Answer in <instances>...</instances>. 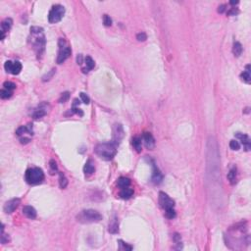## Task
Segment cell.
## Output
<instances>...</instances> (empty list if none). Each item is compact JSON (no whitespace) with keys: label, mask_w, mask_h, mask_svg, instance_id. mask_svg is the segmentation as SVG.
<instances>
[{"label":"cell","mask_w":251,"mask_h":251,"mask_svg":"<svg viewBox=\"0 0 251 251\" xmlns=\"http://www.w3.org/2000/svg\"><path fill=\"white\" fill-rule=\"evenodd\" d=\"M206 152V172L208 180L213 184H221V173H220V154L217 140L214 136H209L207 140Z\"/></svg>","instance_id":"obj_1"},{"label":"cell","mask_w":251,"mask_h":251,"mask_svg":"<svg viewBox=\"0 0 251 251\" xmlns=\"http://www.w3.org/2000/svg\"><path fill=\"white\" fill-rule=\"evenodd\" d=\"M96 155L104 160H112L117 153V144L114 142H103L99 143L94 148Z\"/></svg>","instance_id":"obj_2"},{"label":"cell","mask_w":251,"mask_h":251,"mask_svg":"<svg viewBox=\"0 0 251 251\" xmlns=\"http://www.w3.org/2000/svg\"><path fill=\"white\" fill-rule=\"evenodd\" d=\"M30 34H31V44L34 49L36 51L37 55H41L45 46V37L43 34V30L39 27H33L30 28Z\"/></svg>","instance_id":"obj_3"},{"label":"cell","mask_w":251,"mask_h":251,"mask_svg":"<svg viewBox=\"0 0 251 251\" xmlns=\"http://www.w3.org/2000/svg\"><path fill=\"white\" fill-rule=\"evenodd\" d=\"M102 219V216L99 212L92 210V209H87L81 211L80 214L77 216L78 222L83 223V224H89V223H96L99 222Z\"/></svg>","instance_id":"obj_4"},{"label":"cell","mask_w":251,"mask_h":251,"mask_svg":"<svg viewBox=\"0 0 251 251\" xmlns=\"http://www.w3.org/2000/svg\"><path fill=\"white\" fill-rule=\"evenodd\" d=\"M25 179L30 185H39L44 180V173L40 168H30L27 170Z\"/></svg>","instance_id":"obj_5"},{"label":"cell","mask_w":251,"mask_h":251,"mask_svg":"<svg viewBox=\"0 0 251 251\" xmlns=\"http://www.w3.org/2000/svg\"><path fill=\"white\" fill-rule=\"evenodd\" d=\"M65 15V8L62 5H54L48 14V21L50 24H56L62 20Z\"/></svg>","instance_id":"obj_6"},{"label":"cell","mask_w":251,"mask_h":251,"mask_svg":"<svg viewBox=\"0 0 251 251\" xmlns=\"http://www.w3.org/2000/svg\"><path fill=\"white\" fill-rule=\"evenodd\" d=\"M71 53H72L71 47L66 45V41L64 39H59V53L57 56L58 64H62L63 62H65L71 56Z\"/></svg>","instance_id":"obj_7"},{"label":"cell","mask_w":251,"mask_h":251,"mask_svg":"<svg viewBox=\"0 0 251 251\" xmlns=\"http://www.w3.org/2000/svg\"><path fill=\"white\" fill-rule=\"evenodd\" d=\"M159 204L164 210L174 208V206H175L174 200L171 199L168 194H166L165 192H162V191L159 193Z\"/></svg>","instance_id":"obj_8"},{"label":"cell","mask_w":251,"mask_h":251,"mask_svg":"<svg viewBox=\"0 0 251 251\" xmlns=\"http://www.w3.org/2000/svg\"><path fill=\"white\" fill-rule=\"evenodd\" d=\"M50 108V106L48 103L46 102H42L40 103V105L37 106V108H35L33 112V118L34 119H40L42 117H44L47 112H48V109Z\"/></svg>","instance_id":"obj_9"},{"label":"cell","mask_w":251,"mask_h":251,"mask_svg":"<svg viewBox=\"0 0 251 251\" xmlns=\"http://www.w3.org/2000/svg\"><path fill=\"white\" fill-rule=\"evenodd\" d=\"M123 137H124V129L122 125L116 124L114 128H113V142L118 145L123 139Z\"/></svg>","instance_id":"obj_10"},{"label":"cell","mask_w":251,"mask_h":251,"mask_svg":"<svg viewBox=\"0 0 251 251\" xmlns=\"http://www.w3.org/2000/svg\"><path fill=\"white\" fill-rule=\"evenodd\" d=\"M20 202H21L20 198H13V199L9 200V201H7L4 204V207H3L4 212L6 213V214H11V213H13L17 209V207L19 206Z\"/></svg>","instance_id":"obj_11"},{"label":"cell","mask_w":251,"mask_h":251,"mask_svg":"<svg viewBox=\"0 0 251 251\" xmlns=\"http://www.w3.org/2000/svg\"><path fill=\"white\" fill-rule=\"evenodd\" d=\"M142 139L144 141V144H145L146 148L148 149H153L155 146V139L153 135L150 133H144L142 135Z\"/></svg>","instance_id":"obj_12"},{"label":"cell","mask_w":251,"mask_h":251,"mask_svg":"<svg viewBox=\"0 0 251 251\" xmlns=\"http://www.w3.org/2000/svg\"><path fill=\"white\" fill-rule=\"evenodd\" d=\"M235 137L238 139H240L241 143L243 144L244 148H245L246 151L250 149V139H249V136L244 135V134H240V133H237L235 134Z\"/></svg>","instance_id":"obj_13"},{"label":"cell","mask_w":251,"mask_h":251,"mask_svg":"<svg viewBox=\"0 0 251 251\" xmlns=\"http://www.w3.org/2000/svg\"><path fill=\"white\" fill-rule=\"evenodd\" d=\"M23 214L26 216L27 218L29 219H35L36 217V211L34 207H31L30 205H27V206H24L23 208Z\"/></svg>","instance_id":"obj_14"},{"label":"cell","mask_w":251,"mask_h":251,"mask_svg":"<svg viewBox=\"0 0 251 251\" xmlns=\"http://www.w3.org/2000/svg\"><path fill=\"white\" fill-rule=\"evenodd\" d=\"M152 183L154 185H159L162 183L163 176L160 172V170L156 166H153V175H152Z\"/></svg>","instance_id":"obj_15"},{"label":"cell","mask_w":251,"mask_h":251,"mask_svg":"<svg viewBox=\"0 0 251 251\" xmlns=\"http://www.w3.org/2000/svg\"><path fill=\"white\" fill-rule=\"evenodd\" d=\"M108 230L110 231L111 234H117L119 231V222H118V219L116 217H114L111 222L109 223V229Z\"/></svg>","instance_id":"obj_16"},{"label":"cell","mask_w":251,"mask_h":251,"mask_svg":"<svg viewBox=\"0 0 251 251\" xmlns=\"http://www.w3.org/2000/svg\"><path fill=\"white\" fill-rule=\"evenodd\" d=\"M94 170H95V167H94V163L92 162V160H90V159L87 160L86 163H85V165H84V174L87 175V176H89V175H91L94 172Z\"/></svg>","instance_id":"obj_17"},{"label":"cell","mask_w":251,"mask_h":251,"mask_svg":"<svg viewBox=\"0 0 251 251\" xmlns=\"http://www.w3.org/2000/svg\"><path fill=\"white\" fill-rule=\"evenodd\" d=\"M133 194H134V190L131 189V188L125 187V188H122V190L120 191V197L127 200L133 196Z\"/></svg>","instance_id":"obj_18"},{"label":"cell","mask_w":251,"mask_h":251,"mask_svg":"<svg viewBox=\"0 0 251 251\" xmlns=\"http://www.w3.org/2000/svg\"><path fill=\"white\" fill-rule=\"evenodd\" d=\"M12 25H13L12 19H10V18L5 19V20L1 23V33L5 34L6 31H8L12 28Z\"/></svg>","instance_id":"obj_19"},{"label":"cell","mask_w":251,"mask_h":251,"mask_svg":"<svg viewBox=\"0 0 251 251\" xmlns=\"http://www.w3.org/2000/svg\"><path fill=\"white\" fill-rule=\"evenodd\" d=\"M85 65H86V69H84V73H87L89 70H92V69L94 68V66H95V63H94L93 59L90 57V56H86L85 59Z\"/></svg>","instance_id":"obj_20"},{"label":"cell","mask_w":251,"mask_h":251,"mask_svg":"<svg viewBox=\"0 0 251 251\" xmlns=\"http://www.w3.org/2000/svg\"><path fill=\"white\" fill-rule=\"evenodd\" d=\"M131 144H133L134 148L136 150L137 152H140L141 151V147H142V142H141V139L139 137H134L133 140H131Z\"/></svg>","instance_id":"obj_21"},{"label":"cell","mask_w":251,"mask_h":251,"mask_svg":"<svg viewBox=\"0 0 251 251\" xmlns=\"http://www.w3.org/2000/svg\"><path fill=\"white\" fill-rule=\"evenodd\" d=\"M228 179L231 185H235L236 183V168H231L230 172L228 173Z\"/></svg>","instance_id":"obj_22"},{"label":"cell","mask_w":251,"mask_h":251,"mask_svg":"<svg viewBox=\"0 0 251 251\" xmlns=\"http://www.w3.org/2000/svg\"><path fill=\"white\" fill-rule=\"evenodd\" d=\"M233 53L235 57H240L242 53V45L240 44V42L235 41L234 43V46H233Z\"/></svg>","instance_id":"obj_23"},{"label":"cell","mask_w":251,"mask_h":251,"mask_svg":"<svg viewBox=\"0 0 251 251\" xmlns=\"http://www.w3.org/2000/svg\"><path fill=\"white\" fill-rule=\"evenodd\" d=\"M117 185L119 187L121 188H125V187H129V185H130V180L128 179V178H120L118 180H117Z\"/></svg>","instance_id":"obj_24"},{"label":"cell","mask_w":251,"mask_h":251,"mask_svg":"<svg viewBox=\"0 0 251 251\" xmlns=\"http://www.w3.org/2000/svg\"><path fill=\"white\" fill-rule=\"evenodd\" d=\"M240 78L242 80H244L245 83L249 84L250 83V66L247 65L246 66V71H244L240 74Z\"/></svg>","instance_id":"obj_25"},{"label":"cell","mask_w":251,"mask_h":251,"mask_svg":"<svg viewBox=\"0 0 251 251\" xmlns=\"http://www.w3.org/2000/svg\"><path fill=\"white\" fill-rule=\"evenodd\" d=\"M22 71V64L20 62H13V67H12V70H11V74L13 75H19Z\"/></svg>","instance_id":"obj_26"},{"label":"cell","mask_w":251,"mask_h":251,"mask_svg":"<svg viewBox=\"0 0 251 251\" xmlns=\"http://www.w3.org/2000/svg\"><path fill=\"white\" fill-rule=\"evenodd\" d=\"M59 176H60V179H59L60 187H61V188H65V187L67 186V185H68V180H67V179H66L65 176L63 175L62 173H60Z\"/></svg>","instance_id":"obj_27"},{"label":"cell","mask_w":251,"mask_h":251,"mask_svg":"<svg viewBox=\"0 0 251 251\" xmlns=\"http://www.w3.org/2000/svg\"><path fill=\"white\" fill-rule=\"evenodd\" d=\"M0 96H1L2 99H8L12 96V91L3 89L1 91H0Z\"/></svg>","instance_id":"obj_28"},{"label":"cell","mask_w":251,"mask_h":251,"mask_svg":"<svg viewBox=\"0 0 251 251\" xmlns=\"http://www.w3.org/2000/svg\"><path fill=\"white\" fill-rule=\"evenodd\" d=\"M165 215L168 219H174L176 218V215L177 214H176V211L174 208H170V209L165 210Z\"/></svg>","instance_id":"obj_29"},{"label":"cell","mask_w":251,"mask_h":251,"mask_svg":"<svg viewBox=\"0 0 251 251\" xmlns=\"http://www.w3.org/2000/svg\"><path fill=\"white\" fill-rule=\"evenodd\" d=\"M3 86H4L5 89H8L10 91L14 90L16 89V84L12 83V81H5V83L3 84Z\"/></svg>","instance_id":"obj_30"},{"label":"cell","mask_w":251,"mask_h":251,"mask_svg":"<svg viewBox=\"0 0 251 251\" xmlns=\"http://www.w3.org/2000/svg\"><path fill=\"white\" fill-rule=\"evenodd\" d=\"M118 242H119V246H120V249H122V250H131V249H133V247H131L130 245H129L128 243L124 242L121 240H118Z\"/></svg>","instance_id":"obj_31"},{"label":"cell","mask_w":251,"mask_h":251,"mask_svg":"<svg viewBox=\"0 0 251 251\" xmlns=\"http://www.w3.org/2000/svg\"><path fill=\"white\" fill-rule=\"evenodd\" d=\"M230 147L233 150H238L240 148V144L237 140L233 139V140H230Z\"/></svg>","instance_id":"obj_32"},{"label":"cell","mask_w":251,"mask_h":251,"mask_svg":"<svg viewBox=\"0 0 251 251\" xmlns=\"http://www.w3.org/2000/svg\"><path fill=\"white\" fill-rule=\"evenodd\" d=\"M69 97H70V93H69L68 91L67 92H64V93H62L61 94V97L59 98V102L60 103H65L67 100L69 99Z\"/></svg>","instance_id":"obj_33"},{"label":"cell","mask_w":251,"mask_h":251,"mask_svg":"<svg viewBox=\"0 0 251 251\" xmlns=\"http://www.w3.org/2000/svg\"><path fill=\"white\" fill-rule=\"evenodd\" d=\"M103 24L106 27H110L112 25V19L108 15H104L103 16Z\"/></svg>","instance_id":"obj_34"},{"label":"cell","mask_w":251,"mask_h":251,"mask_svg":"<svg viewBox=\"0 0 251 251\" xmlns=\"http://www.w3.org/2000/svg\"><path fill=\"white\" fill-rule=\"evenodd\" d=\"M80 99H81V101H83L84 104H89V102H90V99H89V97L86 95L85 93H84V92H81L80 94Z\"/></svg>","instance_id":"obj_35"},{"label":"cell","mask_w":251,"mask_h":251,"mask_svg":"<svg viewBox=\"0 0 251 251\" xmlns=\"http://www.w3.org/2000/svg\"><path fill=\"white\" fill-rule=\"evenodd\" d=\"M12 67H13V62H12V61H7V62H5L4 68H5V70H6V72H7V73H10V74H11Z\"/></svg>","instance_id":"obj_36"},{"label":"cell","mask_w":251,"mask_h":251,"mask_svg":"<svg viewBox=\"0 0 251 251\" xmlns=\"http://www.w3.org/2000/svg\"><path fill=\"white\" fill-rule=\"evenodd\" d=\"M136 39L139 41H144L147 39V35L145 33H139L136 34Z\"/></svg>","instance_id":"obj_37"},{"label":"cell","mask_w":251,"mask_h":251,"mask_svg":"<svg viewBox=\"0 0 251 251\" xmlns=\"http://www.w3.org/2000/svg\"><path fill=\"white\" fill-rule=\"evenodd\" d=\"M50 169H51V172H55L57 171V165H56V162L54 160H51L50 161Z\"/></svg>","instance_id":"obj_38"},{"label":"cell","mask_w":251,"mask_h":251,"mask_svg":"<svg viewBox=\"0 0 251 251\" xmlns=\"http://www.w3.org/2000/svg\"><path fill=\"white\" fill-rule=\"evenodd\" d=\"M8 241H9V236L4 235V233H1V243L4 244V243L8 242Z\"/></svg>","instance_id":"obj_39"},{"label":"cell","mask_w":251,"mask_h":251,"mask_svg":"<svg viewBox=\"0 0 251 251\" xmlns=\"http://www.w3.org/2000/svg\"><path fill=\"white\" fill-rule=\"evenodd\" d=\"M54 73H55V70L53 69V70H51V72H50V74H48V75H46L45 77H43V81H46V80H50V78H51L53 75H54Z\"/></svg>","instance_id":"obj_40"},{"label":"cell","mask_w":251,"mask_h":251,"mask_svg":"<svg viewBox=\"0 0 251 251\" xmlns=\"http://www.w3.org/2000/svg\"><path fill=\"white\" fill-rule=\"evenodd\" d=\"M237 13H238V10L236 8H233V9L230 10L228 12V15H230V16H235Z\"/></svg>","instance_id":"obj_41"},{"label":"cell","mask_w":251,"mask_h":251,"mask_svg":"<svg viewBox=\"0 0 251 251\" xmlns=\"http://www.w3.org/2000/svg\"><path fill=\"white\" fill-rule=\"evenodd\" d=\"M225 11H226V6L225 5H220L219 7H218V12H219V13H224Z\"/></svg>","instance_id":"obj_42"},{"label":"cell","mask_w":251,"mask_h":251,"mask_svg":"<svg viewBox=\"0 0 251 251\" xmlns=\"http://www.w3.org/2000/svg\"><path fill=\"white\" fill-rule=\"evenodd\" d=\"M77 62H78V64H81V63H83V56H81L80 54V55H78V57H77Z\"/></svg>","instance_id":"obj_43"},{"label":"cell","mask_w":251,"mask_h":251,"mask_svg":"<svg viewBox=\"0 0 251 251\" xmlns=\"http://www.w3.org/2000/svg\"><path fill=\"white\" fill-rule=\"evenodd\" d=\"M237 3H238V1H230L231 5H235V4H237Z\"/></svg>","instance_id":"obj_44"}]
</instances>
